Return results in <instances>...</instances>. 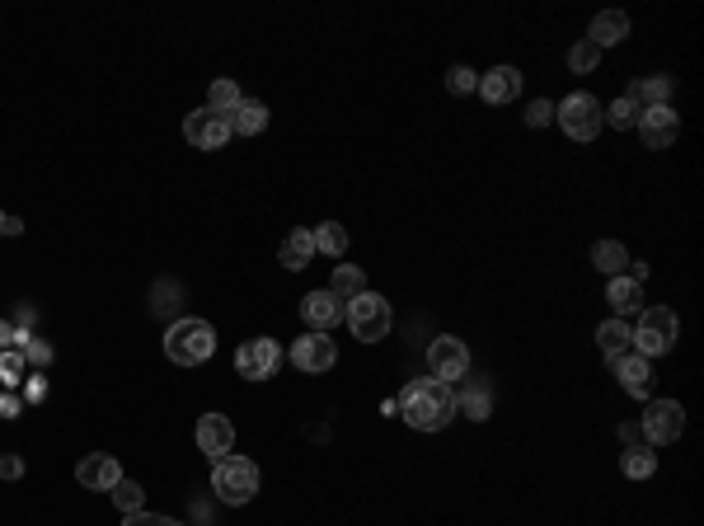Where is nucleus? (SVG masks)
<instances>
[{"instance_id": "a878e982", "label": "nucleus", "mask_w": 704, "mask_h": 526, "mask_svg": "<svg viewBox=\"0 0 704 526\" xmlns=\"http://www.w3.org/2000/svg\"><path fill=\"white\" fill-rule=\"evenodd\" d=\"M456 414H465V418H475V423H484V418L493 414V395H489V386H465L456 395Z\"/></svg>"}, {"instance_id": "473e14b6", "label": "nucleus", "mask_w": 704, "mask_h": 526, "mask_svg": "<svg viewBox=\"0 0 704 526\" xmlns=\"http://www.w3.org/2000/svg\"><path fill=\"white\" fill-rule=\"evenodd\" d=\"M24 367H29V362H24V353H19V348H5V353H0V390L15 386L19 376H24Z\"/></svg>"}, {"instance_id": "4be33fe9", "label": "nucleus", "mask_w": 704, "mask_h": 526, "mask_svg": "<svg viewBox=\"0 0 704 526\" xmlns=\"http://www.w3.org/2000/svg\"><path fill=\"white\" fill-rule=\"evenodd\" d=\"M310 259H315V235H310V231H291L287 240H282V249H277V263L291 268V273L310 268Z\"/></svg>"}, {"instance_id": "58836bf2", "label": "nucleus", "mask_w": 704, "mask_h": 526, "mask_svg": "<svg viewBox=\"0 0 704 526\" xmlns=\"http://www.w3.org/2000/svg\"><path fill=\"white\" fill-rule=\"evenodd\" d=\"M19 414H24V400L10 395V390H0V418H19Z\"/></svg>"}, {"instance_id": "2f4dec72", "label": "nucleus", "mask_w": 704, "mask_h": 526, "mask_svg": "<svg viewBox=\"0 0 704 526\" xmlns=\"http://www.w3.org/2000/svg\"><path fill=\"white\" fill-rule=\"evenodd\" d=\"M19 353H24V362H38V367H47L52 362V348H47L33 329H19Z\"/></svg>"}, {"instance_id": "c756f323", "label": "nucleus", "mask_w": 704, "mask_h": 526, "mask_svg": "<svg viewBox=\"0 0 704 526\" xmlns=\"http://www.w3.org/2000/svg\"><path fill=\"white\" fill-rule=\"evenodd\" d=\"M240 99H245V94H240V85H235V80H212V90H207V109L226 118V113L235 109Z\"/></svg>"}, {"instance_id": "37998d69", "label": "nucleus", "mask_w": 704, "mask_h": 526, "mask_svg": "<svg viewBox=\"0 0 704 526\" xmlns=\"http://www.w3.org/2000/svg\"><path fill=\"white\" fill-rule=\"evenodd\" d=\"M0 235H5V212H0Z\"/></svg>"}, {"instance_id": "6e6552de", "label": "nucleus", "mask_w": 704, "mask_h": 526, "mask_svg": "<svg viewBox=\"0 0 704 526\" xmlns=\"http://www.w3.org/2000/svg\"><path fill=\"white\" fill-rule=\"evenodd\" d=\"M428 372H432V381L456 386L460 376L470 372V348H465V339H451V334L432 339L428 343Z\"/></svg>"}, {"instance_id": "393cba45", "label": "nucleus", "mask_w": 704, "mask_h": 526, "mask_svg": "<svg viewBox=\"0 0 704 526\" xmlns=\"http://www.w3.org/2000/svg\"><path fill=\"white\" fill-rule=\"evenodd\" d=\"M329 292L338 301H352L357 292H367V273L357 268V263H334V282H329Z\"/></svg>"}, {"instance_id": "f257e3e1", "label": "nucleus", "mask_w": 704, "mask_h": 526, "mask_svg": "<svg viewBox=\"0 0 704 526\" xmlns=\"http://www.w3.org/2000/svg\"><path fill=\"white\" fill-rule=\"evenodd\" d=\"M395 404H399V418H404L409 428H418V433H437V428H446L451 414H456V390L446 386V381L423 376V381H409V386L399 390Z\"/></svg>"}, {"instance_id": "2eb2a0df", "label": "nucleus", "mask_w": 704, "mask_h": 526, "mask_svg": "<svg viewBox=\"0 0 704 526\" xmlns=\"http://www.w3.org/2000/svg\"><path fill=\"white\" fill-rule=\"evenodd\" d=\"M230 447H235V423H230L226 414H202L198 418V451H207L212 461H221V456H230Z\"/></svg>"}, {"instance_id": "dca6fc26", "label": "nucleus", "mask_w": 704, "mask_h": 526, "mask_svg": "<svg viewBox=\"0 0 704 526\" xmlns=\"http://www.w3.org/2000/svg\"><path fill=\"white\" fill-rule=\"evenodd\" d=\"M301 320H306L315 334H329V329L343 320V301H338L329 287H320V292H310L306 301H301Z\"/></svg>"}, {"instance_id": "412c9836", "label": "nucleus", "mask_w": 704, "mask_h": 526, "mask_svg": "<svg viewBox=\"0 0 704 526\" xmlns=\"http://www.w3.org/2000/svg\"><path fill=\"white\" fill-rule=\"evenodd\" d=\"M629 104H639V109H658V104H667L672 99V76H643L634 80L625 90Z\"/></svg>"}, {"instance_id": "aec40b11", "label": "nucleus", "mask_w": 704, "mask_h": 526, "mask_svg": "<svg viewBox=\"0 0 704 526\" xmlns=\"http://www.w3.org/2000/svg\"><path fill=\"white\" fill-rule=\"evenodd\" d=\"M606 301L615 306V320H629V315H639L643 310V287L634 278H611V287H606Z\"/></svg>"}, {"instance_id": "79ce46f5", "label": "nucleus", "mask_w": 704, "mask_h": 526, "mask_svg": "<svg viewBox=\"0 0 704 526\" xmlns=\"http://www.w3.org/2000/svg\"><path fill=\"white\" fill-rule=\"evenodd\" d=\"M15 329H33V306H19V325Z\"/></svg>"}, {"instance_id": "20e7f679", "label": "nucleus", "mask_w": 704, "mask_h": 526, "mask_svg": "<svg viewBox=\"0 0 704 526\" xmlns=\"http://www.w3.org/2000/svg\"><path fill=\"white\" fill-rule=\"evenodd\" d=\"M629 329H634V353H643L648 362L662 353H672L676 339H681V320H676V310H667V306L639 310V325H629Z\"/></svg>"}, {"instance_id": "f3484780", "label": "nucleus", "mask_w": 704, "mask_h": 526, "mask_svg": "<svg viewBox=\"0 0 704 526\" xmlns=\"http://www.w3.org/2000/svg\"><path fill=\"white\" fill-rule=\"evenodd\" d=\"M479 94L489 99V104H512L521 94V71L517 66H493L479 76Z\"/></svg>"}, {"instance_id": "9d476101", "label": "nucleus", "mask_w": 704, "mask_h": 526, "mask_svg": "<svg viewBox=\"0 0 704 526\" xmlns=\"http://www.w3.org/2000/svg\"><path fill=\"white\" fill-rule=\"evenodd\" d=\"M277 362H282V348L273 339H245L240 353H235V372L245 381H268L277 372Z\"/></svg>"}, {"instance_id": "1a4fd4ad", "label": "nucleus", "mask_w": 704, "mask_h": 526, "mask_svg": "<svg viewBox=\"0 0 704 526\" xmlns=\"http://www.w3.org/2000/svg\"><path fill=\"white\" fill-rule=\"evenodd\" d=\"M291 367L296 372H306V376H320V372H334V362H338V348H334V339L329 334H315L310 329L306 339H296L291 343Z\"/></svg>"}, {"instance_id": "c9c22d12", "label": "nucleus", "mask_w": 704, "mask_h": 526, "mask_svg": "<svg viewBox=\"0 0 704 526\" xmlns=\"http://www.w3.org/2000/svg\"><path fill=\"white\" fill-rule=\"evenodd\" d=\"M123 526H184V522H174V517H165V512H127Z\"/></svg>"}, {"instance_id": "b1692460", "label": "nucleus", "mask_w": 704, "mask_h": 526, "mask_svg": "<svg viewBox=\"0 0 704 526\" xmlns=\"http://www.w3.org/2000/svg\"><path fill=\"white\" fill-rule=\"evenodd\" d=\"M592 263H597V273H606V278H620L629 268V249L620 240H597L592 245Z\"/></svg>"}, {"instance_id": "a19ab883", "label": "nucleus", "mask_w": 704, "mask_h": 526, "mask_svg": "<svg viewBox=\"0 0 704 526\" xmlns=\"http://www.w3.org/2000/svg\"><path fill=\"white\" fill-rule=\"evenodd\" d=\"M5 348H19V329L10 325V320H0V353Z\"/></svg>"}, {"instance_id": "5701e85b", "label": "nucleus", "mask_w": 704, "mask_h": 526, "mask_svg": "<svg viewBox=\"0 0 704 526\" xmlns=\"http://www.w3.org/2000/svg\"><path fill=\"white\" fill-rule=\"evenodd\" d=\"M597 343H601V353L615 362V357H625L634 348V329H629V320H606L597 329Z\"/></svg>"}, {"instance_id": "ddd939ff", "label": "nucleus", "mask_w": 704, "mask_h": 526, "mask_svg": "<svg viewBox=\"0 0 704 526\" xmlns=\"http://www.w3.org/2000/svg\"><path fill=\"white\" fill-rule=\"evenodd\" d=\"M76 480H80V489H94V494H108L113 484L123 480V465L113 461L108 451H90L85 461L76 465Z\"/></svg>"}, {"instance_id": "423d86ee", "label": "nucleus", "mask_w": 704, "mask_h": 526, "mask_svg": "<svg viewBox=\"0 0 704 526\" xmlns=\"http://www.w3.org/2000/svg\"><path fill=\"white\" fill-rule=\"evenodd\" d=\"M554 123L564 127V137L573 141H592L601 132V99H592V94H568L564 104H554Z\"/></svg>"}, {"instance_id": "e433bc0d", "label": "nucleus", "mask_w": 704, "mask_h": 526, "mask_svg": "<svg viewBox=\"0 0 704 526\" xmlns=\"http://www.w3.org/2000/svg\"><path fill=\"white\" fill-rule=\"evenodd\" d=\"M526 123H531V127H550L554 123V104H550V99H531V104H526Z\"/></svg>"}, {"instance_id": "f8f14e48", "label": "nucleus", "mask_w": 704, "mask_h": 526, "mask_svg": "<svg viewBox=\"0 0 704 526\" xmlns=\"http://www.w3.org/2000/svg\"><path fill=\"white\" fill-rule=\"evenodd\" d=\"M639 132L648 141V151H667L681 132V118H676L672 104H658V109H639Z\"/></svg>"}, {"instance_id": "ea45409f", "label": "nucleus", "mask_w": 704, "mask_h": 526, "mask_svg": "<svg viewBox=\"0 0 704 526\" xmlns=\"http://www.w3.org/2000/svg\"><path fill=\"white\" fill-rule=\"evenodd\" d=\"M24 475V461L19 456H0V480H19Z\"/></svg>"}, {"instance_id": "7ed1b4c3", "label": "nucleus", "mask_w": 704, "mask_h": 526, "mask_svg": "<svg viewBox=\"0 0 704 526\" xmlns=\"http://www.w3.org/2000/svg\"><path fill=\"white\" fill-rule=\"evenodd\" d=\"M343 320H348L352 339L362 343H381L395 325V315H390V301L381 292H357L352 301H343Z\"/></svg>"}, {"instance_id": "f704fd0d", "label": "nucleus", "mask_w": 704, "mask_h": 526, "mask_svg": "<svg viewBox=\"0 0 704 526\" xmlns=\"http://www.w3.org/2000/svg\"><path fill=\"white\" fill-rule=\"evenodd\" d=\"M446 90H451V94L479 90V71H470V66H451V71H446Z\"/></svg>"}, {"instance_id": "9b49d317", "label": "nucleus", "mask_w": 704, "mask_h": 526, "mask_svg": "<svg viewBox=\"0 0 704 526\" xmlns=\"http://www.w3.org/2000/svg\"><path fill=\"white\" fill-rule=\"evenodd\" d=\"M184 137L193 141L198 151H221V146L230 141V123L212 109H198V113H188L184 118Z\"/></svg>"}, {"instance_id": "0eeeda50", "label": "nucleus", "mask_w": 704, "mask_h": 526, "mask_svg": "<svg viewBox=\"0 0 704 526\" xmlns=\"http://www.w3.org/2000/svg\"><path fill=\"white\" fill-rule=\"evenodd\" d=\"M639 433L648 447H667V442H676V437L686 433V409L676 400H648Z\"/></svg>"}, {"instance_id": "bb28decb", "label": "nucleus", "mask_w": 704, "mask_h": 526, "mask_svg": "<svg viewBox=\"0 0 704 526\" xmlns=\"http://www.w3.org/2000/svg\"><path fill=\"white\" fill-rule=\"evenodd\" d=\"M315 254H329V259H343V249H348V231L338 226V221H320L315 226Z\"/></svg>"}, {"instance_id": "7c9ffc66", "label": "nucleus", "mask_w": 704, "mask_h": 526, "mask_svg": "<svg viewBox=\"0 0 704 526\" xmlns=\"http://www.w3.org/2000/svg\"><path fill=\"white\" fill-rule=\"evenodd\" d=\"M601 118H606L611 127H620V132H629V127H639V104H629L625 94H620L615 104H606V109H601Z\"/></svg>"}, {"instance_id": "72a5a7b5", "label": "nucleus", "mask_w": 704, "mask_h": 526, "mask_svg": "<svg viewBox=\"0 0 704 526\" xmlns=\"http://www.w3.org/2000/svg\"><path fill=\"white\" fill-rule=\"evenodd\" d=\"M597 62H601V47H592L587 38L582 43H573V52H568V66L578 71V76H587V71H597Z\"/></svg>"}, {"instance_id": "c85d7f7f", "label": "nucleus", "mask_w": 704, "mask_h": 526, "mask_svg": "<svg viewBox=\"0 0 704 526\" xmlns=\"http://www.w3.org/2000/svg\"><path fill=\"white\" fill-rule=\"evenodd\" d=\"M108 494H113V508L123 512V517H127V512H141V508H146V489H141V484H132L127 475L113 484Z\"/></svg>"}, {"instance_id": "4c0bfd02", "label": "nucleus", "mask_w": 704, "mask_h": 526, "mask_svg": "<svg viewBox=\"0 0 704 526\" xmlns=\"http://www.w3.org/2000/svg\"><path fill=\"white\" fill-rule=\"evenodd\" d=\"M24 400H29V404L47 400V381H43V376H29V381H24Z\"/></svg>"}, {"instance_id": "cd10ccee", "label": "nucleus", "mask_w": 704, "mask_h": 526, "mask_svg": "<svg viewBox=\"0 0 704 526\" xmlns=\"http://www.w3.org/2000/svg\"><path fill=\"white\" fill-rule=\"evenodd\" d=\"M620 470H625L629 480H648V475L658 470V456H653L648 447H629L625 456H620Z\"/></svg>"}, {"instance_id": "39448f33", "label": "nucleus", "mask_w": 704, "mask_h": 526, "mask_svg": "<svg viewBox=\"0 0 704 526\" xmlns=\"http://www.w3.org/2000/svg\"><path fill=\"white\" fill-rule=\"evenodd\" d=\"M212 489L221 503L240 508V503L259 494V465L249 456H221V461H212Z\"/></svg>"}, {"instance_id": "6ab92c4d", "label": "nucleus", "mask_w": 704, "mask_h": 526, "mask_svg": "<svg viewBox=\"0 0 704 526\" xmlns=\"http://www.w3.org/2000/svg\"><path fill=\"white\" fill-rule=\"evenodd\" d=\"M226 123H230V137H254V132L268 127V109H263L259 99H240V104L226 113Z\"/></svg>"}, {"instance_id": "4468645a", "label": "nucleus", "mask_w": 704, "mask_h": 526, "mask_svg": "<svg viewBox=\"0 0 704 526\" xmlns=\"http://www.w3.org/2000/svg\"><path fill=\"white\" fill-rule=\"evenodd\" d=\"M615 376H620L625 395H634V400H648V395H653V362L643 353H634V348H629L625 357H615Z\"/></svg>"}, {"instance_id": "a211bd4d", "label": "nucleus", "mask_w": 704, "mask_h": 526, "mask_svg": "<svg viewBox=\"0 0 704 526\" xmlns=\"http://www.w3.org/2000/svg\"><path fill=\"white\" fill-rule=\"evenodd\" d=\"M625 38H629V15H620V10H606V15H597L587 24V43L592 47H615Z\"/></svg>"}, {"instance_id": "f03ea898", "label": "nucleus", "mask_w": 704, "mask_h": 526, "mask_svg": "<svg viewBox=\"0 0 704 526\" xmlns=\"http://www.w3.org/2000/svg\"><path fill=\"white\" fill-rule=\"evenodd\" d=\"M165 353L169 362H179V367H198L207 357L216 353V329L198 315H184V320H174L165 334Z\"/></svg>"}]
</instances>
